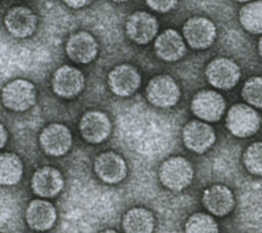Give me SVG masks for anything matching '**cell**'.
I'll return each instance as SVG.
<instances>
[{"label": "cell", "instance_id": "cell-29", "mask_svg": "<svg viewBox=\"0 0 262 233\" xmlns=\"http://www.w3.org/2000/svg\"><path fill=\"white\" fill-rule=\"evenodd\" d=\"M7 139H8V133L5 129V127L3 125H1V148L5 146L6 142H7Z\"/></svg>", "mask_w": 262, "mask_h": 233}, {"label": "cell", "instance_id": "cell-25", "mask_svg": "<svg viewBox=\"0 0 262 233\" xmlns=\"http://www.w3.org/2000/svg\"><path fill=\"white\" fill-rule=\"evenodd\" d=\"M243 164L251 175L262 177V141L253 142L245 149Z\"/></svg>", "mask_w": 262, "mask_h": 233}, {"label": "cell", "instance_id": "cell-12", "mask_svg": "<svg viewBox=\"0 0 262 233\" xmlns=\"http://www.w3.org/2000/svg\"><path fill=\"white\" fill-rule=\"evenodd\" d=\"M93 168L96 176L106 184H117L123 181L127 175L125 159L112 150L99 153L94 159Z\"/></svg>", "mask_w": 262, "mask_h": 233}, {"label": "cell", "instance_id": "cell-5", "mask_svg": "<svg viewBox=\"0 0 262 233\" xmlns=\"http://www.w3.org/2000/svg\"><path fill=\"white\" fill-rule=\"evenodd\" d=\"M241 75L237 63L227 57H217L211 60L205 69V76L209 84L221 90L233 88L238 83Z\"/></svg>", "mask_w": 262, "mask_h": 233}, {"label": "cell", "instance_id": "cell-6", "mask_svg": "<svg viewBox=\"0 0 262 233\" xmlns=\"http://www.w3.org/2000/svg\"><path fill=\"white\" fill-rule=\"evenodd\" d=\"M182 33L189 47L203 50L209 48L214 43L217 29L211 19L204 16H193L184 22Z\"/></svg>", "mask_w": 262, "mask_h": 233}, {"label": "cell", "instance_id": "cell-27", "mask_svg": "<svg viewBox=\"0 0 262 233\" xmlns=\"http://www.w3.org/2000/svg\"><path fill=\"white\" fill-rule=\"evenodd\" d=\"M146 5L154 11L160 12V13H165L173 9L176 5V1H159V0H148L145 2Z\"/></svg>", "mask_w": 262, "mask_h": 233}, {"label": "cell", "instance_id": "cell-13", "mask_svg": "<svg viewBox=\"0 0 262 233\" xmlns=\"http://www.w3.org/2000/svg\"><path fill=\"white\" fill-rule=\"evenodd\" d=\"M182 140L186 148L201 154L213 146L216 141V134L209 124L193 120L183 127Z\"/></svg>", "mask_w": 262, "mask_h": 233}, {"label": "cell", "instance_id": "cell-20", "mask_svg": "<svg viewBox=\"0 0 262 233\" xmlns=\"http://www.w3.org/2000/svg\"><path fill=\"white\" fill-rule=\"evenodd\" d=\"M155 52L157 56L168 62L182 58L186 52V45L182 36L174 29L162 32L155 41Z\"/></svg>", "mask_w": 262, "mask_h": 233}, {"label": "cell", "instance_id": "cell-21", "mask_svg": "<svg viewBox=\"0 0 262 233\" xmlns=\"http://www.w3.org/2000/svg\"><path fill=\"white\" fill-rule=\"evenodd\" d=\"M156 221L152 213L144 207H132L122 219V228L125 233H152Z\"/></svg>", "mask_w": 262, "mask_h": 233}, {"label": "cell", "instance_id": "cell-4", "mask_svg": "<svg viewBox=\"0 0 262 233\" xmlns=\"http://www.w3.org/2000/svg\"><path fill=\"white\" fill-rule=\"evenodd\" d=\"M180 95L178 84L169 75H159L151 78L145 88V96L148 102L161 108L176 105Z\"/></svg>", "mask_w": 262, "mask_h": 233}, {"label": "cell", "instance_id": "cell-8", "mask_svg": "<svg viewBox=\"0 0 262 233\" xmlns=\"http://www.w3.org/2000/svg\"><path fill=\"white\" fill-rule=\"evenodd\" d=\"M85 78L83 73L72 65L58 67L51 79V88L55 95L71 99L78 96L84 89Z\"/></svg>", "mask_w": 262, "mask_h": 233}, {"label": "cell", "instance_id": "cell-1", "mask_svg": "<svg viewBox=\"0 0 262 233\" xmlns=\"http://www.w3.org/2000/svg\"><path fill=\"white\" fill-rule=\"evenodd\" d=\"M261 116L249 104L235 103L226 113L225 125L227 130L237 138H247L254 135L260 128Z\"/></svg>", "mask_w": 262, "mask_h": 233}, {"label": "cell", "instance_id": "cell-30", "mask_svg": "<svg viewBox=\"0 0 262 233\" xmlns=\"http://www.w3.org/2000/svg\"><path fill=\"white\" fill-rule=\"evenodd\" d=\"M257 50H258V53L260 55V57L262 58V37L259 39L258 41V45H257Z\"/></svg>", "mask_w": 262, "mask_h": 233}, {"label": "cell", "instance_id": "cell-31", "mask_svg": "<svg viewBox=\"0 0 262 233\" xmlns=\"http://www.w3.org/2000/svg\"><path fill=\"white\" fill-rule=\"evenodd\" d=\"M100 233H118V232H117V231H115V230H112V229H107V230L101 231Z\"/></svg>", "mask_w": 262, "mask_h": 233}, {"label": "cell", "instance_id": "cell-22", "mask_svg": "<svg viewBox=\"0 0 262 233\" xmlns=\"http://www.w3.org/2000/svg\"><path fill=\"white\" fill-rule=\"evenodd\" d=\"M24 173V166L19 156L13 152H3L0 156V182L2 185L12 186L19 182Z\"/></svg>", "mask_w": 262, "mask_h": 233}, {"label": "cell", "instance_id": "cell-17", "mask_svg": "<svg viewBox=\"0 0 262 233\" xmlns=\"http://www.w3.org/2000/svg\"><path fill=\"white\" fill-rule=\"evenodd\" d=\"M64 185V179L59 170L51 166H44L35 171L31 179L33 192L44 198L56 196Z\"/></svg>", "mask_w": 262, "mask_h": 233}, {"label": "cell", "instance_id": "cell-28", "mask_svg": "<svg viewBox=\"0 0 262 233\" xmlns=\"http://www.w3.org/2000/svg\"><path fill=\"white\" fill-rule=\"evenodd\" d=\"M64 3L67 5H69V7L71 8H75V9H78V8H82L84 6H86L87 4L90 3V1H85V0H74V1H64Z\"/></svg>", "mask_w": 262, "mask_h": 233}, {"label": "cell", "instance_id": "cell-11", "mask_svg": "<svg viewBox=\"0 0 262 233\" xmlns=\"http://www.w3.org/2000/svg\"><path fill=\"white\" fill-rule=\"evenodd\" d=\"M79 130L85 141L91 144H98L110 136L112 123L108 115L103 111L89 110L81 116Z\"/></svg>", "mask_w": 262, "mask_h": 233}, {"label": "cell", "instance_id": "cell-10", "mask_svg": "<svg viewBox=\"0 0 262 233\" xmlns=\"http://www.w3.org/2000/svg\"><path fill=\"white\" fill-rule=\"evenodd\" d=\"M141 83L138 69L129 63L115 66L107 76V85L111 91L120 97H128L136 92Z\"/></svg>", "mask_w": 262, "mask_h": 233}, {"label": "cell", "instance_id": "cell-19", "mask_svg": "<svg viewBox=\"0 0 262 233\" xmlns=\"http://www.w3.org/2000/svg\"><path fill=\"white\" fill-rule=\"evenodd\" d=\"M26 222L29 227L36 231H46L54 225L57 212L55 206L44 199H34L29 202L26 213Z\"/></svg>", "mask_w": 262, "mask_h": 233}, {"label": "cell", "instance_id": "cell-15", "mask_svg": "<svg viewBox=\"0 0 262 233\" xmlns=\"http://www.w3.org/2000/svg\"><path fill=\"white\" fill-rule=\"evenodd\" d=\"M158 19L146 11H135L126 20L128 38L140 45L149 43L158 34Z\"/></svg>", "mask_w": 262, "mask_h": 233}, {"label": "cell", "instance_id": "cell-14", "mask_svg": "<svg viewBox=\"0 0 262 233\" xmlns=\"http://www.w3.org/2000/svg\"><path fill=\"white\" fill-rule=\"evenodd\" d=\"M4 25L10 35L15 38H28L37 29L38 18L27 6L17 5L9 8L4 16Z\"/></svg>", "mask_w": 262, "mask_h": 233}, {"label": "cell", "instance_id": "cell-16", "mask_svg": "<svg viewBox=\"0 0 262 233\" xmlns=\"http://www.w3.org/2000/svg\"><path fill=\"white\" fill-rule=\"evenodd\" d=\"M66 52L72 61L87 64L97 56L98 43L90 33L78 31L69 37Z\"/></svg>", "mask_w": 262, "mask_h": 233}, {"label": "cell", "instance_id": "cell-9", "mask_svg": "<svg viewBox=\"0 0 262 233\" xmlns=\"http://www.w3.org/2000/svg\"><path fill=\"white\" fill-rule=\"evenodd\" d=\"M194 115L205 122H218L225 112L226 103L223 96L214 90H201L191 100Z\"/></svg>", "mask_w": 262, "mask_h": 233}, {"label": "cell", "instance_id": "cell-18", "mask_svg": "<svg viewBox=\"0 0 262 233\" xmlns=\"http://www.w3.org/2000/svg\"><path fill=\"white\" fill-rule=\"evenodd\" d=\"M202 201L206 209L217 217L228 215L235 204L231 189L223 184H214L206 188L203 192Z\"/></svg>", "mask_w": 262, "mask_h": 233}, {"label": "cell", "instance_id": "cell-3", "mask_svg": "<svg viewBox=\"0 0 262 233\" xmlns=\"http://www.w3.org/2000/svg\"><path fill=\"white\" fill-rule=\"evenodd\" d=\"M37 99L35 85L26 79H14L2 88V102L12 111H25L30 109Z\"/></svg>", "mask_w": 262, "mask_h": 233}, {"label": "cell", "instance_id": "cell-7", "mask_svg": "<svg viewBox=\"0 0 262 233\" xmlns=\"http://www.w3.org/2000/svg\"><path fill=\"white\" fill-rule=\"evenodd\" d=\"M39 144L43 152L50 156H61L72 147L71 130L63 124L52 123L44 127L39 135Z\"/></svg>", "mask_w": 262, "mask_h": 233}, {"label": "cell", "instance_id": "cell-2", "mask_svg": "<svg viewBox=\"0 0 262 233\" xmlns=\"http://www.w3.org/2000/svg\"><path fill=\"white\" fill-rule=\"evenodd\" d=\"M191 164L182 156H171L164 160L159 169V179L163 186L172 191L185 189L192 181Z\"/></svg>", "mask_w": 262, "mask_h": 233}, {"label": "cell", "instance_id": "cell-26", "mask_svg": "<svg viewBox=\"0 0 262 233\" xmlns=\"http://www.w3.org/2000/svg\"><path fill=\"white\" fill-rule=\"evenodd\" d=\"M241 95L247 104L262 109V76L249 78L242 88Z\"/></svg>", "mask_w": 262, "mask_h": 233}, {"label": "cell", "instance_id": "cell-24", "mask_svg": "<svg viewBox=\"0 0 262 233\" xmlns=\"http://www.w3.org/2000/svg\"><path fill=\"white\" fill-rule=\"evenodd\" d=\"M185 233H219L215 219L205 213H194L185 222Z\"/></svg>", "mask_w": 262, "mask_h": 233}, {"label": "cell", "instance_id": "cell-23", "mask_svg": "<svg viewBox=\"0 0 262 233\" xmlns=\"http://www.w3.org/2000/svg\"><path fill=\"white\" fill-rule=\"evenodd\" d=\"M241 26L250 34H262V1L249 2L238 11Z\"/></svg>", "mask_w": 262, "mask_h": 233}]
</instances>
